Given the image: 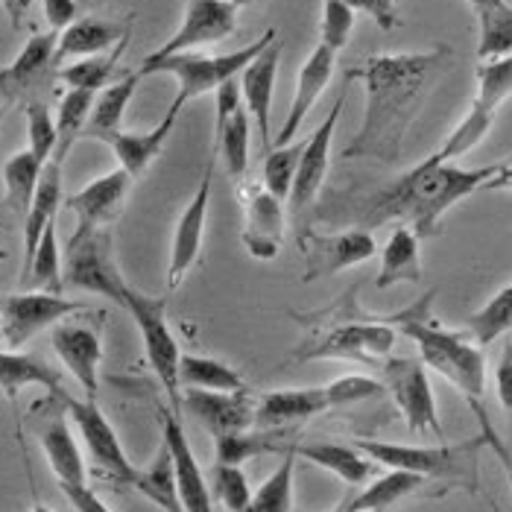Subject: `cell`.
<instances>
[{
    "label": "cell",
    "instance_id": "6da1fadb",
    "mask_svg": "<svg viewBox=\"0 0 512 512\" xmlns=\"http://www.w3.org/2000/svg\"><path fill=\"white\" fill-rule=\"evenodd\" d=\"M454 59L451 47L439 44L428 53H384L369 56L349 71V79L363 82L366 106L363 123L343 150V158L395 164L413 118L419 115L431 85Z\"/></svg>",
    "mask_w": 512,
    "mask_h": 512
},
{
    "label": "cell",
    "instance_id": "7a4b0ae2",
    "mask_svg": "<svg viewBox=\"0 0 512 512\" xmlns=\"http://www.w3.org/2000/svg\"><path fill=\"white\" fill-rule=\"evenodd\" d=\"M498 170L501 164L457 167L451 161L428 156L413 170L360 199L352 211L355 226L372 232L384 223L401 220V226H410L419 237H436L445 211L472 197L474 191H483Z\"/></svg>",
    "mask_w": 512,
    "mask_h": 512
},
{
    "label": "cell",
    "instance_id": "3957f363",
    "mask_svg": "<svg viewBox=\"0 0 512 512\" xmlns=\"http://www.w3.org/2000/svg\"><path fill=\"white\" fill-rule=\"evenodd\" d=\"M436 290H428L425 296H419L410 308L398 311V314L387 316L395 331H401L407 340L416 343L419 349V360L434 369L436 375H442L451 387H457L466 395V401L472 404L474 416L480 419V434L486 436L489 445L498 448V454L504 457V463L512 469L510 454L501 448L498 434L489 425L486 407H483V395H486V357H483V346L474 343L469 331H448L442 328L431 314Z\"/></svg>",
    "mask_w": 512,
    "mask_h": 512
},
{
    "label": "cell",
    "instance_id": "277c9868",
    "mask_svg": "<svg viewBox=\"0 0 512 512\" xmlns=\"http://www.w3.org/2000/svg\"><path fill=\"white\" fill-rule=\"evenodd\" d=\"M299 322H322L314 340L302 346L293 363L305 360H355L378 366L393 357L398 331L390 325L387 316L357 314V287H352L346 296H340L331 308L319 314L302 316L293 314Z\"/></svg>",
    "mask_w": 512,
    "mask_h": 512
},
{
    "label": "cell",
    "instance_id": "5b68a950",
    "mask_svg": "<svg viewBox=\"0 0 512 512\" xmlns=\"http://www.w3.org/2000/svg\"><path fill=\"white\" fill-rule=\"evenodd\" d=\"M378 466L413 472L439 483L442 489L460 486L477 495L480 489V448L489 445L486 436L477 434L466 442L448 445H398V442H378V439H360L357 442Z\"/></svg>",
    "mask_w": 512,
    "mask_h": 512
},
{
    "label": "cell",
    "instance_id": "8992f818",
    "mask_svg": "<svg viewBox=\"0 0 512 512\" xmlns=\"http://www.w3.org/2000/svg\"><path fill=\"white\" fill-rule=\"evenodd\" d=\"M62 276H65V287H77L82 293L103 296L120 308H126L132 287L115 261L112 229L77 223L74 235L68 237V246L62 252Z\"/></svg>",
    "mask_w": 512,
    "mask_h": 512
},
{
    "label": "cell",
    "instance_id": "52a82bcc",
    "mask_svg": "<svg viewBox=\"0 0 512 512\" xmlns=\"http://www.w3.org/2000/svg\"><path fill=\"white\" fill-rule=\"evenodd\" d=\"M278 39L276 30H267L264 36L240 50H232V53H220V56H199L197 50L194 53H179V56H170V59H161V62H153V65H141V77H153V74H170L179 82V91L173 97V106L185 109L191 100H197L208 91H217L223 82L229 79H237L246 65L261 56L273 41Z\"/></svg>",
    "mask_w": 512,
    "mask_h": 512
},
{
    "label": "cell",
    "instance_id": "ba28073f",
    "mask_svg": "<svg viewBox=\"0 0 512 512\" xmlns=\"http://www.w3.org/2000/svg\"><path fill=\"white\" fill-rule=\"evenodd\" d=\"M126 311L138 325L150 369L156 372L161 387L167 390L170 407L179 413L182 410V381H179L182 349H179V340H176V334L170 328V319H167V302L132 287L129 299H126Z\"/></svg>",
    "mask_w": 512,
    "mask_h": 512
},
{
    "label": "cell",
    "instance_id": "9c48e42d",
    "mask_svg": "<svg viewBox=\"0 0 512 512\" xmlns=\"http://www.w3.org/2000/svg\"><path fill=\"white\" fill-rule=\"evenodd\" d=\"M381 384L413 434H434L439 442L445 439L428 366L419 357H387L381 363Z\"/></svg>",
    "mask_w": 512,
    "mask_h": 512
},
{
    "label": "cell",
    "instance_id": "30bf717a",
    "mask_svg": "<svg viewBox=\"0 0 512 512\" xmlns=\"http://www.w3.org/2000/svg\"><path fill=\"white\" fill-rule=\"evenodd\" d=\"M85 305L65 299L62 293L47 290H24L0 299V337L9 349L27 346L36 334L56 328L59 322L82 314Z\"/></svg>",
    "mask_w": 512,
    "mask_h": 512
},
{
    "label": "cell",
    "instance_id": "8fae6325",
    "mask_svg": "<svg viewBox=\"0 0 512 512\" xmlns=\"http://www.w3.org/2000/svg\"><path fill=\"white\" fill-rule=\"evenodd\" d=\"M62 404L71 413V419H74V425H77L79 431V439H82L91 463L97 466V472L103 474L109 483L129 489L132 477H135V466L129 463V457H126V451L120 445L112 422L97 407V398H71V395H65Z\"/></svg>",
    "mask_w": 512,
    "mask_h": 512
},
{
    "label": "cell",
    "instance_id": "7c38bea8",
    "mask_svg": "<svg viewBox=\"0 0 512 512\" xmlns=\"http://www.w3.org/2000/svg\"><path fill=\"white\" fill-rule=\"evenodd\" d=\"M235 27L237 6H232L229 0H188L176 33L161 47H156L141 65H153V62L179 56V53H194L197 47H205V44H220L235 33Z\"/></svg>",
    "mask_w": 512,
    "mask_h": 512
},
{
    "label": "cell",
    "instance_id": "4fadbf2b",
    "mask_svg": "<svg viewBox=\"0 0 512 512\" xmlns=\"http://www.w3.org/2000/svg\"><path fill=\"white\" fill-rule=\"evenodd\" d=\"M299 246L308 258V270L302 273V281H319V278L355 270L369 258H375V252H378L375 237L363 226H352L337 235L299 232Z\"/></svg>",
    "mask_w": 512,
    "mask_h": 512
},
{
    "label": "cell",
    "instance_id": "5bb4252c",
    "mask_svg": "<svg viewBox=\"0 0 512 512\" xmlns=\"http://www.w3.org/2000/svg\"><path fill=\"white\" fill-rule=\"evenodd\" d=\"M211 188H214V161L202 170L194 197L182 208L176 229H173V243H170V261H167V290H179L182 281L191 276L202 252V237H205V223H208V205H211Z\"/></svg>",
    "mask_w": 512,
    "mask_h": 512
},
{
    "label": "cell",
    "instance_id": "9a60e30c",
    "mask_svg": "<svg viewBox=\"0 0 512 512\" xmlns=\"http://www.w3.org/2000/svg\"><path fill=\"white\" fill-rule=\"evenodd\" d=\"M343 106H346V94L337 97L328 118L322 120L314 129V135L305 141V150H302V158H299V170H296V182H293V191H290V199H287V208L293 211V217H302L316 202L319 191H322V182L328 176V161H331V141H334L337 123H340V115H343Z\"/></svg>",
    "mask_w": 512,
    "mask_h": 512
},
{
    "label": "cell",
    "instance_id": "2e32d148",
    "mask_svg": "<svg viewBox=\"0 0 512 512\" xmlns=\"http://www.w3.org/2000/svg\"><path fill=\"white\" fill-rule=\"evenodd\" d=\"M50 346L59 355L62 366L74 375L85 398H97L100 390V360H103V337L100 328L82 325L74 319L50 328Z\"/></svg>",
    "mask_w": 512,
    "mask_h": 512
},
{
    "label": "cell",
    "instance_id": "e0dca14e",
    "mask_svg": "<svg viewBox=\"0 0 512 512\" xmlns=\"http://www.w3.org/2000/svg\"><path fill=\"white\" fill-rule=\"evenodd\" d=\"M158 422H161V442L167 445L170 457H173V469H176V483H179V498L185 512H214V495L211 486L205 480V474L199 469L197 457L191 451L188 434L182 428L179 413L170 407H158Z\"/></svg>",
    "mask_w": 512,
    "mask_h": 512
},
{
    "label": "cell",
    "instance_id": "ac0fdd59",
    "mask_svg": "<svg viewBox=\"0 0 512 512\" xmlns=\"http://www.w3.org/2000/svg\"><path fill=\"white\" fill-rule=\"evenodd\" d=\"M243 199V246L258 261H273L284 246V226L287 214L278 197H273L264 185H252L249 191L240 188Z\"/></svg>",
    "mask_w": 512,
    "mask_h": 512
},
{
    "label": "cell",
    "instance_id": "d6986e66",
    "mask_svg": "<svg viewBox=\"0 0 512 512\" xmlns=\"http://www.w3.org/2000/svg\"><path fill=\"white\" fill-rule=\"evenodd\" d=\"M182 407L199 428L205 434L214 436V439L255 428V398H249V393L185 390L182 393Z\"/></svg>",
    "mask_w": 512,
    "mask_h": 512
},
{
    "label": "cell",
    "instance_id": "ffe728a7",
    "mask_svg": "<svg viewBox=\"0 0 512 512\" xmlns=\"http://www.w3.org/2000/svg\"><path fill=\"white\" fill-rule=\"evenodd\" d=\"M132 182L135 179L123 167H115L112 173L91 179L85 188H79L77 194H71V197L65 199V208L77 217V223L112 229L118 223L120 214H123V208H126Z\"/></svg>",
    "mask_w": 512,
    "mask_h": 512
},
{
    "label": "cell",
    "instance_id": "44dd1931",
    "mask_svg": "<svg viewBox=\"0 0 512 512\" xmlns=\"http://www.w3.org/2000/svg\"><path fill=\"white\" fill-rule=\"evenodd\" d=\"M334 68H337V53H334L331 47H325V44L314 47V53H311V56L302 62V68H299L296 94H293V103H290V112H287V120H284L281 132L273 138V147H287V144H293V138L299 135L305 118L314 112L319 94L331 85Z\"/></svg>",
    "mask_w": 512,
    "mask_h": 512
},
{
    "label": "cell",
    "instance_id": "7402d4cb",
    "mask_svg": "<svg viewBox=\"0 0 512 512\" xmlns=\"http://www.w3.org/2000/svg\"><path fill=\"white\" fill-rule=\"evenodd\" d=\"M331 410L325 387L308 390H270L255 398V428L258 431H281L302 422H311Z\"/></svg>",
    "mask_w": 512,
    "mask_h": 512
},
{
    "label": "cell",
    "instance_id": "603a6c76",
    "mask_svg": "<svg viewBox=\"0 0 512 512\" xmlns=\"http://www.w3.org/2000/svg\"><path fill=\"white\" fill-rule=\"evenodd\" d=\"M278 65H281V44L278 39L255 56L246 71L240 74V94H243V106L249 112V118L258 123L261 132V144L273 147V135H270V112H273V91H276Z\"/></svg>",
    "mask_w": 512,
    "mask_h": 512
},
{
    "label": "cell",
    "instance_id": "cb8c5ba5",
    "mask_svg": "<svg viewBox=\"0 0 512 512\" xmlns=\"http://www.w3.org/2000/svg\"><path fill=\"white\" fill-rule=\"evenodd\" d=\"M56 41H59V33L53 30L36 33L30 36L12 65L0 68V97L6 100V106L18 100L21 94H30L41 79L47 77V71L56 65Z\"/></svg>",
    "mask_w": 512,
    "mask_h": 512
},
{
    "label": "cell",
    "instance_id": "d4e9b609",
    "mask_svg": "<svg viewBox=\"0 0 512 512\" xmlns=\"http://www.w3.org/2000/svg\"><path fill=\"white\" fill-rule=\"evenodd\" d=\"M179 115H182V109L170 103L167 115L158 120L153 129H147V132H123V129H120L115 135H109L103 144L112 147V153L118 158V167H123L132 179H141V176L150 170V164L161 156V150H164L170 132L176 129Z\"/></svg>",
    "mask_w": 512,
    "mask_h": 512
},
{
    "label": "cell",
    "instance_id": "484cf974",
    "mask_svg": "<svg viewBox=\"0 0 512 512\" xmlns=\"http://www.w3.org/2000/svg\"><path fill=\"white\" fill-rule=\"evenodd\" d=\"M296 457L314 463L316 469H322V472H331L334 477H340L346 486H363L372 474L378 472V463L357 442L355 448L346 445V442H328V439L302 442V445H296Z\"/></svg>",
    "mask_w": 512,
    "mask_h": 512
},
{
    "label": "cell",
    "instance_id": "4316f807",
    "mask_svg": "<svg viewBox=\"0 0 512 512\" xmlns=\"http://www.w3.org/2000/svg\"><path fill=\"white\" fill-rule=\"evenodd\" d=\"M132 36L129 24L118 21H103V18H77L71 27H65L56 41V62L65 59H88L115 50L120 41Z\"/></svg>",
    "mask_w": 512,
    "mask_h": 512
},
{
    "label": "cell",
    "instance_id": "83f0119b",
    "mask_svg": "<svg viewBox=\"0 0 512 512\" xmlns=\"http://www.w3.org/2000/svg\"><path fill=\"white\" fill-rule=\"evenodd\" d=\"M39 442L50 472L56 474L59 486H77V483H88V472H85V457L77 439L71 434L65 416H50L39 431Z\"/></svg>",
    "mask_w": 512,
    "mask_h": 512
},
{
    "label": "cell",
    "instance_id": "f1b7e54d",
    "mask_svg": "<svg viewBox=\"0 0 512 512\" xmlns=\"http://www.w3.org/2000/svg\"><path fill=\"white\" fill-rule=\"evenodd\" d=\"M419 240L410 226H398L393 229L390 240L384 243L381 249V270H378V290H390L393 284L401 281H410V284H419L425 270H422V255H419Z\"/></svg>",
    "mask_w": 512,
    "mask_h": 512
},
{
    "label": "cell",
    "instance_id": "f546056e",
    "mask_svg": "<svg viewBox=\"0 0 512 512\" xmlns=\"http://www.w3.org/2000/svg\"><path fill=\"white\" fill-rule=\"evenodd\" d=\"M59 205H62V161H47L44 173H41L39 191H36L33 205L24 217V264L33 258L47 226L56 223Z\"/></svg>",
    "mask_w": 512,
    "mask_h": 512
},
{
    "label": "cell",
    "instance_id": "4dcf8cb0",
    "mask_svg": "<svg viewBox=\"0 0 512 512\" xmlns=\"http://www.w3.org/2000/svg\"><path fill=\"white\" fill-rule=\"evenodd\" d=\"M434 480L422 477V474L413 472H398V469H390L387 474L375 477L357 498H352L346 504L349 512H387L393 510L395 504L407 501V498H416L422 495Z\"/></svg>",
    "mask_w": 512,
    "mask_h": 512
},
{
    "label": "cell",
    "instance_id": "1f68e13d",
    "mask_svg": "<svg viewBox=\"0 0 512 512\" xmlns=\"http://www.w3.org/2000/svg\"><path fill=\"white\" fill-rule=\"evenodd\" d=\"M27 387H44L47 393H53L56 398H65V390L59 384L56 369H50L44 360L24 352H0V393L6 395L9 401H15V395Z\"/></svg>",
    "mask_w": 512,
    "mask_h": 512
},
{
    "label": "cell",
    "instance_id": "d6a6232c",
    "mask_svg": "<svg viewBox=\"0 0 512 512\" xmlns=\"http://www.w3.org/2000/svg\"><path fill=\"white\" fill-rule=\"evenodd\" d=\"M141 79H144L141 71H129V74H120L109 88H103L94 97V109H91L88 126H85V135H91L97 141H106L109 135L120 132L123 115H126V109H129Z\"/></svg>",
    "mask_w": 512,
    "mask_h": 512
},
{
    "label": "cell",
    "instance_id": "836d02e7",
    "mask_svg": "<svg viewBox=\"0 0 512 512\" xmlns=\"http://www.w3.org/2000/svg\"><path fill=\"white\" fill-rule=\"evenodd\" d=\"M135 492H141L147 501H153L158 510L164 512H185L182 498H179V483H176V469H173V457L167 451V445L161 442L156 457L150 460V466L135 469L132 486Z\"/></svg>",
    "mask_w": 512,
    "mask_h": 512
},
{
    "label": "cell",
    "instance_id": "e575fe53",
    "mask_svg": "<svg viewBox=\"0 0 512 512\" xmlns=\"http://www.w3.org/2000/svg\"><path fill=\"white\" fill-rule=\"evenodd\" d=\"M179 381L185 390H205V393H249V384L243 375L229 363L217 357L182 355Z\"/></svg>",
    "mask_w": 512,
    "mask_h": 512
},
{
    "label": "cell",
    "instance_id": "d590c367",
    "mask_svg": "<svg viewBox=\"0 0 512 512\" xmlns=\"http://www.w3.org/2000/svg\"><path fill=\"white\" fill-rule=\"evenodd\" d=\"M44 161L33 156L30 150H21L6 158L3 164V205L15 211L18 217H27L33 197L39 191Z\"/></svg>",
    "mask_w": 512,
    "mask_h": 512
},
{
    "label": "cell",
    "instance_id": "8d00e7d4",
    "mask_svg": "<svg viewBox=\"0 0 512 512\" xmlns=\"http://www.w3.org/2000/svg\"><path fill=\"white\" fill-rule=\"evenodd\" d=\"M129 39H132V36H126V39L120 41L115 50H109V53H100V56H88V59L71 62L59 77H62V82H65L68 88L100 94L103 88H109V85L120 77V59H123V53H126Z\"/></svg>",
    "mask_w": 512,
    "mask_h": 512
},
{
    "label": "cell",
    "instance_id": "74e56055",
    "mask_svg": "<svg viewBox=\"0 0 512 512\" xmlns=\"http://www.w3.org/2000/svg\"><path fill=\"white\" fill-rule=\"evenodd\" d=\"M512 94V53L477 65V97L469 106L480 118L495 120V112Z\"/></svg>",
    "mask_w": 512,
    "mask_h": 512
},
{
    "label": "cell",
    "instance_id": "f35d334b",
    "mask_svg": "<svg viewBox=\"0 0 512 512\" xmlns=\"http://www.w3.org/2000/svg\"><path fill=\"white\" fill-rule=\"evenodd\" d=\"M284 457L281 466L258 489H252V501L243 512H293V469H296V445L278 448Z\"/></svg>",
    "mask_w": 512,
    "mask_h": 512
},
{
    "label": "cell",
    "instance_id": "ab89813d",
    "mask_svg": "<svg viewBox=\"0 0 512 512\" xmlns=\"http://www.w3.org/2000/svg\"><path fill=\"white\" fill-rule=\"evenodd\" d=\"M214 141H217V156L223 158L232 182H243L249 170V112L240 106L235 115L214 126Z\"/></svg>",
    "mask_w": 512,
    "mask_h": 512
},
{
    "label": "cell",
    "instance_id": "60d3db41",
    "mask_svg": "<svg viewBox=\"0 0 512 512\" xmlns=\"http://www.w3.org/2000/svg\"><path fill=\"white\" fill-rule=\"evenodd\" d=\"M21 281L30 284L33 290H47V293H62L65 290L62 249H59V240H56V223L47 226V232L39 240L33 258L21 267Z\"/></svg>",
    "mask_w": 512,
    "mask_h": 512
},
{
    "label": "cell",
    "instance_id": "b9f144b4",
    "mask_svg": "<svg viewBox=\"0 0 512 512\" xmlns=\"http://www.w3.org/2000/svg\"><path fill=\"white\" fill-rule=\"evenodd\" d=\"M94 97L91 91H77L68 88L59 100V112H56V132H59V144H56V156L53 161H65L71 153V147L77 144V138L85 132L91 109H94Z\"/></svg>",
    "mask_w": 512,
    "mask_h": 512
},
{
    "label": "cell",
    "instance_id": "7bdbcfd3",
    "mask_svg": "<svg viewBox=\"0 0 512 512\" xmlns=\"http://www.w3.org/2000/svg\"><path fill=\"white\" fill-rule=\"evenodd\" d=\"M477 15V59L489 62V59H501L512 53V6L504 0L492 9L474 12Z\"/></svg>",
    "mask_w": 512,
    "mask_h": 512
},
{
    "label": "cell",
    "instance_id": "ee69618b",
    "mask_svg": "<svg viewBox=\"0 0 512 512\" xmlns=\"http://www.w3.org/2000/svg\"><path fill=\"white\" fill-rule=\"evenodd\" d=\"M278 431H240V434H226L214 439V463L226 466H243L252 457L261 454H278Z\"/></svg>",
    "mask_w": 512,
    "mask_h": 512
},
{
    "label": "cell",
    "instance_id": "f6af8a7d",
    "mask_svg": "<svg viewBox=\"0 0 512 512\" xmlns=\"http://www.w3.org/2000/svg\"><path fill=\"white\" fill-rule=\"evenodd\" d=\"M466 331L474 337L477 346H492L498 337L512 331V284L501 293H495L477 314L469 316Z\"/></svg>",
    "mask_w": 512,
    "mask_h": 512
},
{
    "label": "cell",
    "instance_id": "bcb514c9",
    "mask_svg": "<svg viewBox=\"0 0 512 512\" xmlns=\"http://www.w3.org/2000/svg\"><path fill=\"white\" fill-rule=\"evenodd\" d=\"M302 150H305V141L287 144V147H270V153L264 158V173H261V176H264V188H267L273 197L281 199V202L290 199Z\"/></svg>",
    "mask_w": 512,
    "mask_h": 512
},
{
    "label": "cell",
    "instance_id": "7dc6e473",
    "mask_svg": "<svg viewBox=\"0 0 512 512\" xmlns=\"http://www.w3.org/2000/svg\"><path fill=\"white\" fill-rule=\"evenodd\" d=\"M211 495L226 512H243L252 501V486L243 466H226L214 463L211 469Z\"/></svg>",
    "mask_w": 512,
    "mask_h": 512
},
{
    "label": "cell",
    "instance_id": "c3c4849f",
    "mask_svg": "<svg viewBox=\"0 0 512 512\" xmlns=\"http://www.w3.org/2000/svg\"><path fill=\"white\" fill-rule=\"evenodd\" d=\"M27 141H30V153L39 161H53L56 156V144H59V132H56V118L50 115V109L41 100L27 103Z\"/></svg>",
    "mask_w": 512,
    "mask_h": 512
},
{
    "label": "cell",
    "instance_id": "681fc988",
    "mask_svg": "<svg viewBox=\"0 0 512 512\" xmlns=\"http://www.w3.org/2000/svg\"><path fill=\"white\" fill-rule=\"evenodd\" d=\"M355 24L357 12L346 0H325L322 3V24H319V36H322L319 44H325L334 53H340L349 44V39H352Z\"/></svg>",
    "mask_w": 512,
    "mask_h": 512
},
{
    "label": "cell",
    "instance_id": "f907efd6",
    "mask_svg": "<svg viewBox=\"0 0 512 512\" xmlns=\"http://www.w3.org/2000/svg\"><path fill=\"white\" fill-rule=\"evenodd\" d=\"M328 395V404L331 410L334 407H349L357 401H366V398H378V395H387L384 384L378 378H369V375H343L337 381H331L325 387Z\"/></svg>",
    "mask_w": 512,
    "mask_h": 512
},
{
    "label": "cell",
    "instance_id": "816d5d0a",
    "mask_svg": "<svg viewBox=\"0 0 512 512\" xmlns=\"http://www.w3.org/2000/svg\"><path fill=\"white\" fill-rule=\"evenodd\" d=\"M355 12L360 15H369L384 33H393L395 27L401 24L398 18V9H395V0H346Z\"/></svg>",
    "mask_w": 512,
    "mask_h": 512
},
{
    "label": "cell",
    "instance_id": "f5cc1de1",
    "mask_svg": "<svg viewBox=\"0 0 512 512\" xmlns=\"http://www.w3.org/2000/svg\"><path fill=\"white\" fill-rule=\"evenodd\" d=\"M495 390H498V401H501L512 428V331L510 340L504 343V352L498 357V366H495Z\"/></svg>",
    "mask_w": 512,
    "mask_h": 512
},
{
    "label": "cell",
    "instance_id": "db71d44e",
    "mask_svg": "<svg viewBox=\"0 0 512 512\" xmlns=\"http://www.w3.org/2000/svg\"><path fill=\"white\" fill-rule=\"evenodd\" d=\"M41 9H44V18L53 33H62L79 18L77 0H41Z\"/></svg>",
    "mask_w": 512,
    "mask_h": 512
},
{
    "label": "cell",
    "instance_id": "11a10c76",
    "mask_svg": "<svg viewBox=\"0 0 512 512\" xmlns=\"http://www.w3.org/2000/svg\"><path fill=\"white\" fill-rule=\"evenodd\" d=\"M62 492H65V498L71 501V507L74 512H112L106 507V501L94 492V489H88V483H77V486H59Z\"/></svg>",
    "mask_w": 512,
    "mask_h": 512
},
{
    "label": "cell",
    "instance_id": "9f6ffc18",
    "mask_svg": "<svg viewBox=\"0 0 512 512\" xmlns=\"http://www.w3.org/2000/svg\"><path fill=\"white\" fill-rule=\"evenodd\" d=\"M0 3H3V9H6V15L12 21V30H21V21L27 18L33 0H0Z\"/></svg>",
    "mask_w": 512,
    "mask_h": 512
},
{
    "label": "cell",
    "instance_id": "6f0895ef",
    "mask_svg": "<svg viewBox=\"0 0 512 512\" xmlns=\"http://www.w3.org/2000/svg\"><path fill=\"white\" fill-rule=\"evenodd\" d=\"M483 191H512V161H501V170L489 179Z\"/></svg>",
    "mask_w": 512,
    "mask_h": 512
},
{
    "label": "cell",
    "instance_id": "680465c9",
    "mask_svg": "<svg viewBox=\"0 0 512 512\" xmlns=\"http://www.w3.org/2000/svg\"><path fill=\"white\" fill-rule=\"evenodd\" d=\"M498 3H504V0H469V6H472L474 12H483V9H492V6H498Z\"/></svg>",
    "mask_w": 512,
    "mask_h": 512
},
{
    "label": "cell",
    "instance_id": "91938a15",
    "mask_svg": "<svg viewBox=\"0 0 512 512\" xmlns=\"http://www.w3.org/2000/svg\"><path fill=\"white\" fill-rule=\"evenodd\" d=\"M232 6H237V9H243V6H252V3H261V0H229Z\"/></svg>",
    "mask_w": 512,
    "mask_h": 512
},
{
    "label": "cell",
    "instance_id": "94428289",
    "mask_svg": "<svg viewBox=\"0 0 512 512\" xmlns=\"http://www.w3.org/2000/svg\"><path fill=\"white\" fill-rule=\"evenodd\" d=\"M30 512H56L53 510V507H47V504H39V501H36V504H33V510Z\"/></svg>",
    "mask_w": 512,
    "mask_h": 512
},
{
    "label": "cell",
    "instance_id": "6125c7cd",
    "mask_svg": "<svg viewBox=\"0 0 512 512\" xmlns=\"http://www.w3.org/2000/svg\"><path fill=\"white\" fill-rule=\"evenodd\" d=\"M492 512H504V510H501V507H498V504L492 501Z\"/></svg>",
    "mask_w": 512,
    "mask_h": 512
},
{
    "label": "cell",
    "instance_id": "be15d7a7",
    "mask_svg": "<svg viewBox=\"0 0 512 512\" xmlns=\"http://www.w3.org/2000/svg\"><path fill=\"white\" fill-rule=\"evenodd\" d=\"M3 115H6V106L0 109V126H3Z\"/></svg>",
    "mask_w": 512,
    "mask_h": 512
},
{
    "label": "cell",
    "instance_id": "e7e4bbea",
    "mask_svg": "<svg viewBox=\"0 0 512 512\" xmlns=\"http://www.w3.org/2000/svg\"><path fill=\"white\" fill-rule=\"evenodd\" d=\"M0 261H6V249H0Z\"/></svg>",
    "mask_w": 512,
    "mask_h": 512
},
{
    "label": "cell",
    "instance_id": "03108f58",
    "mask_svg": "<svg viewBox=\"0 0 512 512\" xmlns=\"http://www.w3.org/2000/svg\"><path fill=\"white\" fill-rule=\"evenodd\" d=\"M337 512H349V510H346V507H340V510H337Z\"/></svg>",
    "mask_w": 512,
    "mask_h": 512
},
{
    "label": "cell",
    "instance_id": "003e7915",
    "mask_svg": "<svg viewBox=\"0 0 512 512\" xmlns=\"http://www.w3.org/2000/svg\"><path fill=\"white\" fill-rule=\"evenodd\" d=\"M0 109H3V106H0Z\"/></svg>",
    "mask_w": 512,
    "mask_h": 512
}]
</instances>
